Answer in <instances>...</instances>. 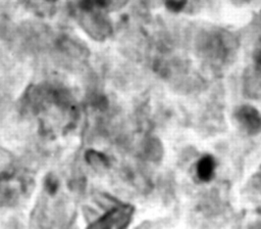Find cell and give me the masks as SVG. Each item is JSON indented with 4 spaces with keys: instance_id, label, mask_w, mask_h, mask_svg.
<instances>
[{
    "instance_id": "obj_1",
    "label": "cell",
    "mask_w": 261,
    "mask_h": 229,
    "mask_svg": "<svg viewBox=\"0 0 261 229\" xmlns=\"http://www.w3.org/2000/svg\"><path fill=\"white\" fill-rule=\"evenodd\" d=\"M85 30L96 39H103L111 32L109 22L100 15L91 14L85 16L83 20Z\"/></svg>"
},
{
    "instance_id": "obj_2",
    "label": "cell",
    "mask_w": 261,
    "mask_h": 229,
    "mask_svg": "<svg viewBox=\"0 0 261 229\" xmlns=\"http://www.w3.org/2000/svg\"><path fill=\"white\" fill-rule=\"evenodd\" d=\"M237 120L250 132L257 131L261 126V118L258 111L251 106H243L237 112Z\"/></svg>"
},
{
    "instance_id": "obj_3",
    "label": "cell",
    "mask_w": 261,
    "mask_h": 229,
    "mask_svg": "<svg viewBox=\"0 0 261 229\" xmlns=\"http://www.w3.org/2000/svg\"><path fill=\"white\" fill-rule=\"evenodd\" d=\"M129 216H130V211L128 212L127 210L125 209H115V210H112L103 220V224L104 223H107L105 224L104 227H124L127 223V221L129 220ZM99 225L100 227L103 225Z\"/></svg>"
},
{
    "instance_id": "obj_4",
    "label": "cell",
    "mask_w": 261,
    "mask_h": 229,
    "mask_svg": "<svg viewBox=\"0 0 261 229\" xmlns=\"http://www.w3.org/2000/svg\"><path fill=\"white\" fill-rule=\"evenodd\" d=\"M214 168L215 164L213 157H211L210 155H206L202 157L197 164V175L202 181H209L213 176Z\"/></svg>"
},
{
    "instance_id": "obj_5",
    "label": "cell",
    "mask_w": 261,
    "mask_h": 229,
    "mask_svg": "<svg viewBox=\"0 0 261 229\" xmlns=\"http://www.w3.org/2000/svg\"><path fill=\"white\" fill-rule=\"evenodd\" d=\"M87 161L89 162V164L95 166V167H105L108 164V161L105 156H103V154L98 153L96 151H89L86 155Z\"/></svg>"
},
{
    "instance_id": "obj_6",
    "label": "cell",
    "mask_w": 261,
    "mask_h": 229,
    "mask_svg": "<svg viewBox=\"0 0 261 229\" xmlns=\"http://www.w3.org/2000/svg\"><path fill=\"white\" fill-rule=\"evenodd\" d=\"M185 5V0H167L166 1V6L174 11H177L181 9Z\"/></svg>"
},
{
    "instance_id": "obj_7",
    "label": "cell",
    "mask_w": 261,
    "mask_h": 229,
    "mask_svg": "<svg viewBox=\"0 0 261 229\" xmlns=\"http://www.w3.org/2000/svg\"><path fill=\"white\" fill-rule=\"evenodd\" d=\"M94 2H95V5H98L101 7L107 6L109 4V0H94Z\"/></svg>"
},
{
    "instance_id": "obj_8",
    "label": "cell",
    "mask_w": 261,
    "mask_h": 229,
    "mask_svg": "<svg viewBox=\"0 0 261 229\" xmlns=\"http://www.w3.org/2000/svg\"><path fill=\"white\" fill-rule=\"evenodd\" d=\"M48 1H54V0H48Z\"/></svg>"
}]
</instances>
